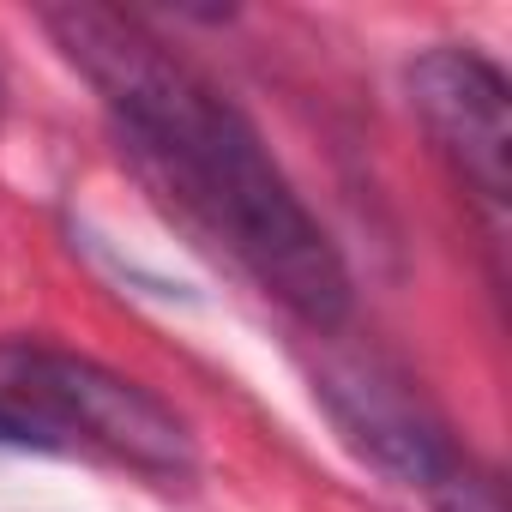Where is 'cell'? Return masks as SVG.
I'll return each instance as SVG.
<instances>
[{"mask_svg":"<svg viewBox=\"0 0 512 512\" xmlns=\"http://www.w3.org/2000/svg\"><path fill=\"white\" fill-rule=\"evenodd\" d=\"M43 25L91 79L145 175L175 193L181 211L266 296H278L296 320L332 332L350 314L344 253L302 205L253 121L133 13L61 7Z\"/></svg>","mask_w":512,"mask_h":512,"instance_id":"1","label":"cell"},{"mask_svg":"<svg viewBox=\"0 0 512 512\" xmlns=\"http://www.w3.org/2000/svg\"><path fill=\"white\" fill-rule=\"evenodd\" d=\"M0 398L37 416L43 428L103 446L109 458L133 464L139 476H157V482L193 476L187 422L151 386H139L91 356L49 350V344H7L0 350Z\"/></svg>","mask_w":512,"mask_h":512,"instance_id":"2","label":"cell"},{"mask_svg":"<svg viewBox=\"0 0 512 512\" xmlns=\"http://www.w3.org/2000/svg\"><path fill=\"white\" fill-rule=\"evenodd\" d=\"M320 398L332 422L350 434V446L374 458L392 482L422 488L428 506L476 470L470 452H458V440L446 434V422L422 404V392H410V380H398L380 362H332L320 374Z\"/></svg>","mask_w":512,"mask_h":512,"instance_id":"3","label":"cell"},{"mask_svg":"<svg viewBox=\"0 0 512 512\" xmlns=\"http://www.w3.org/2000/svg\"><path fill=\"white\" fill-rule=\"evenodd\" d=\"M410 109L428 127L434 151L452 163V175L500 217L506 211V151H512V121H506V79L494 61H482L464 43H440L416 55L410 67Z\"/></svg>","mask_w":512,"mask_h":512,"instance_id":"4","label":"cell"},{"mask_svg":"<svg viewBox=\"0 0 512 512\" xmlns=\"http://www.w3.org/2000/svg\"><path fill=\"white\" fill-rule=\"evenodd\" d=\"M43 440H49V428L37 416H25L19 404L0 398V446H43Z\"/></svg>","mask_w":512,"mask_h":512,"instance_id":"5","label":"cell"},{"mask_svg":"<svg viewBox=\"0 0 512 512\" xmlns=\"http://www.w3.org/2000/svg\"><path fill=\"white\" fill-rule=\"evenodd\" d=\"M0 115H7V79H0Z\"/></svg>","mask_w":512,"mask_h":512,"instance_id":"6","label":"cell"}]
</instances>
